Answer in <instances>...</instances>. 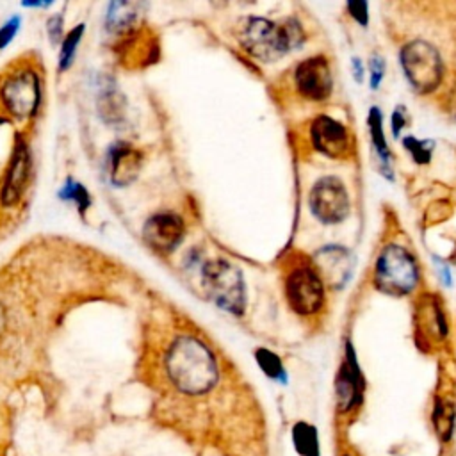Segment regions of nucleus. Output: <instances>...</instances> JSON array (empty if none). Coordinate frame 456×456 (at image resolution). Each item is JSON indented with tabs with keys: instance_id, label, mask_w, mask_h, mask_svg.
<instances>
[{
	"instance_id": "f257e3e1",
	"label": "nucleus",
	"mask_w": 456,
	"mask_h": 456,
	"mask_svg": "<svg viewBox=\"0 0 456 456\" xmlns=\"http://www.w3.org/2000/svg\"><path fill=\"white\" fill-rule=\"evenodd\" d=\"M164 369L173 387L187 395L208 392L219 378L217 360L210 347L189 333L169 342L164 353Z\"/></svg>"
},
{
	"instance_id": "f03ea898",
	"label": "nucleus",
	"mask_w": 456,
	"mask_h": 456,
	"mask_svg": "<svg viewBox=\"0 0 456 456\" xmlns=\"http://www.w3.org/2000/svg\"><path fill=\"white\" fill-rule=\"evenodd\" d=\"M240 45L260 61H276L301 46L305 36L296 20L274 23L265 18H248L239 30Z\"/></svg>"
},
{
	"instance_id": "7ed1b4c3",
	"label": "nucleus",
	"mask_w": 456,
	"mask_h": 456,
	"mask_svg": "<svg viewBox=\"0 0 456 456\" xmlns=\"http://www.w3.org/2000/svg\"><path fill=\"white\" fill-rule=\"evenodd\" d=\"M417 281L419 267L411 253L397 244L383 248L374 271L376 287L390 296H404L415 289Z\"/></svg>"
},
{
	"instance_id": "20e7f679",
	"label": "nucleus",
	"mask_w": 456,
	"mask_h": 456,
	"mask_svg": "<svg viewBox=\"0 0 456 456\" xmlns=\"http://www.w3.org/2000/svg\"><path fill=\"white\" fill-rule=\"evenodd\" d=\"M201 280L207 296L223 310L240 315L246 303L244 281L237 267L230 262L216 258L203 265Z\"/></svg>"
},
{
	"instance_id": "39448f33",
	"label": "nucleus",
	"mask_w": 456,
	"mask_h": 456,
	"mask_svg": "<svg viewBox=\"0 0 456 456\" xmlns=\"http://www.w3.org/2000/svg\"><path fill=\"white\" fill-rule=\"evenodd\" d=\"M401 64L406 78L417 93H431L442 80V59L428 41H411L401 50Z\"/></svg>"
},
{
	"instance_id": "423d86ee",
	"label": "nucleus",
	"mask_w": 456,
	"mask_h": 456,
	"mask_svg": "<svg viewBox=\"0 0 456 456\" xmlns=\"http://www.w3.org/2000/svg\"><path fill=\"white\" fill-rule=\"evenodd\" d=\"M0 102L5 110L18 119L32 116L39 103L37 73L28 68L9 73L0 87Z\"/></svg>"
},
{
	"instance_id": "0eeeda50",
	"label": "nucleus",
	"mask_w": 456,
	"mask_h": 456,
	"mask_svg": "<svg viewBox=\"0 0 456 456\" xmlns=\"http://www.w3.org/2000/svg\"><path fill=\"white\" fill-rule=\"evenodd\" d=\"M285 294L296 314L312 315L319 312L324 303V283L315 269L299 265L287 274Z\"/></svg>"
},
{
	"instance_id": "6e6552de",
	"label": "nucleus",
	"mask_w": 456,
	"mask_h": 456,
	"mask_svg": "<svg viewBox=\"0 0 456 456\" xmlns=\"http://www.w3.org/2000/svg\"><path fill=\"white\" fill-rule=\"evenodd\" d=\"M310 208L314 216L326 224L346 219L349 214V196L344 183L335 176L317 180L310 191Z\"/></svg>"
},
{
	"instance_id": "1a4fd4ad",
	"label": "nucleus",
	"mask_w": 456,
	"mask_h": 456,
	"mask_svg": "<svg viewBox=\"0 0 456 456\" xmlns=\"http://www.w3.org/2000/svg\"><path fill=\"white\" fill-rule=\"evenodd\" d=\"M363 392H365V379L360 370L353 346L351 342H347L346 356L335 379V399H337L338 413L347 415L354 411L363 401Z\"/></svg>"
},
{
	"instance_id": "9d476101",
	"label": "nucleus",
	"mask_w": 456,
	"mask_h": 456,
	"mask_svg": "<svg viewBox=\"0 0 456 456\" xmlns=\"http://www.w3.org/2000/svg\"><path fill=\"white\" fill-rule=\"evenodd\" d=\"M294 82L297 91L314 102H322L331 94L333 77L330 62L322 55L308 57L297 64L294 73Z\"/></svg>"
},
{
	"instance_id": "9b49d317",
	"label": "nucleus",
	"mask_w": 456,
	"mask_h": 456,
	"mask_svg": "<svg viewBox=\"0 0 456 456\" xmlns=\"http://www.w3.org/2000/svg\"><path fill=\"white\" fill-rule=\"evenodd\" d=\"M314 264H315V273L322 280V283L333 287V289H342L349 281L354 267V258L349 253V249L331 244L321 248L314 255Z\"/></svg>"
},
{
	"instance_id": "f8f14e48",
	"label": "nucleus",
	"mask_w": 456,
	"mask_h": 456,
	"mask_svg": "<svg viewBox=\"0 0 456 456\" xmlns=\"http://www.w3.org/2000/svg\"><path fill=\"white\" fill-rule=\"evenodd\" d=\"M310 135L315 150L330 159H342L349 153L351 139L346 126L330 116L315 118Z\"/></svg>"
},
{
	"instance_id": "ddd939ff",
	"label": "nucleus",
	"mask_w": 456,
	"mask_h": 456,
	"mask_svg": "<svg viewBox=\"0 0 456 456\" xmlns=\"http://www.w3.org/2000/svg\"><path fill=\"white\" fill-rule=\"evenodd\" d=\"M183 237V221L176 214H155L144 224L146 242L159 251H171Z\"/></svg>"
},
{
	"instance_id": "4468645a",
	"label": "nucleus",
	"mask_w": 456,
	"mask_h": 456,
	"mask_svg": "<svg viewBox=\"0 0 456 456\" xmlns=\"http://www.w3.org/2000/svg\"><path fill=\"white\" fill-rule=\"evenodd\" d=\"M139 167L141 157L132 146L118 142L109 150V173L116 185H126L135 180Z\"/></svg>"
},
{
	"instance_id": "2eb2a0df",
	"label": "nucleus",
	"mask_w": 456,
	"mask_h": 456,
	"mask_svg": "<svg viewBox=\"0 0 456 456\" xmlns=\"http://www.w3.org/2000/svg\"><path fill=\"white\" fill-rule=\"evenodd\" d=\"M27 176H28V153L23 144H18V148L12 153V160L9 164L5 182L2 187V201L5 205H12L18 201L25 187Z\"/></svg>"
},
{
	"instance_id": "dca6fc26",
	"label": "nucleus",
	"mask_w": 456,
	"mask_h": 456,
	"mask_svg": "<svg viewBox=\"0 0 456 456\" xmlns=\"http://www.w3.org/2000/svg\"><path fill=\"white\" fill-rule=\"evenodd\" d=\"M417 331L419 335L422 333L426 338H435V340H442L445 337L447 324L436 297L426 296L417 306Z\"/></svg>"
},
{
	"instance_id": "f3484780",
	"label": "nucleus",
	"mask_w": 456,
	"mask_h": 456,
	"mask_svg": "<svg viewBox=\"0 0 456 456\" xmlns=\"http://www.w3.org/2000/svg\"><path fill=\"white\" fill-rule=\"evenodd\" d=\"M431 426L442 444H449L456 431V404L447 397H435Z\"/></svg>"
},
{
	"instance_id": "a211bd4d",
	"label": "nucleus",
	"mask_w": 456,
	"mask_h": 456,
	"mask_svg": "<svg viewBox=\"0 0 456 456\" xmlns=\"http://www.w3.org/2000/svg\"><path fill=\"white\" fill-rule=\"evenodd\" d=\"M292 445L299 456H321V444L317 428L310 422L297 420L290 431Z\"/></svg>"
},
{
	"instance_id": "6ab92c4d",
	"label": "nucleus",
	"mask_w": 456,
	"mask_h": 456,
	"mask_svg": "<svg viewBox=\"0 0 456 456\" xmlns=\"http://www.w3.org/2000/svg\"><path fill=\"white\" fill-rule=\"evenodd\" d=\"M137 20V7L126 2H114L109 5V12L105 18V25L112 32L128 30Z\"/></svg>"
},
{
	"instance_id": "aec40b11",
	"label": "nucleus",
	"mask_w": 456,
	"mask_h": 456,
	"mask_svg": "<svg viewBox=\"0 0 456 456\" xmlns=\"http://www.w3.org/2000/svg\"><path fill=\"white\" fill-rule=\"evenodd\" d=\"M255 358H256V363L258 367L273 379H285V370H283V365H281V360L269 349H258L255 353Z\"/></svg>"
},
{
	"instance_id": "412c9836",
	"label": "nucleus",
	"mask_w": 456,
	"mask_h": 456,
	"mask_svg": "<svg viewBox=\"0 0 456 456\" xmlns=\"http://www.w3.org/2000/svg\"><path fill=\"white\" fill-rule=\"evenodd\" d=\"M383 121H381V114L378 107H372L369 112V128H370V137L372 142L376 146V150L379 151L383 160H388V148L385 142V135H383Z\"/></svg>"
},
{
	"instance_id": "4be33fe9",
	"label": "nucleus",
	"mask_w": 456,
	"mask_h": 456,
	"mask_svg": "<svg viewBox=\"0 0 456 456\" xmlns=\"http://www.w3.org/2000/svg\"><path fill=\"white\" fill-rule=\"evenodd\" d=\"M82 32H84V27L78 25V27H75V28L64 37V41H62V50H61V57H59L62 69L69 66V62H71V59H73V53H75V48H77V45H78V41H80Z\"/></svg>"
},
{
	"instance_id": "5701e85b",
	"label": "nucleus",
	"mask_w": 456,
	"mask_h": 456,
	"mask_svg": "<svg viewBox=\"0 0 456 456\" xmlns=\"http://www.w3.org/2000/svg\"><path fill=\"white\" fill-rule=\"evenodd\" d=\"M61 196L64 200H73L80 210H84L91 203L89 201V194L86 192V189L80 183H73L71 180L66 182V185L61 191Z\"/></svg>"
},
{
	"instance_id": "b1692460",
	"label": "nucleus",
	"mask_w": 456,
	"mask_h": 456,
	"mask_svg": "<svg viewBox=\"0 0 456 456\" xmlns=\"http://www.w3.org/2000/svg\"><path fill=\"white\" fill-rule=\"evenodd\" d=\"M404 146L410 150L411 157L417 160V162H428L429 160V148L426 144V141H417L413 137H406L404 139Z\"/></svg>"
},
{
	"instance_id": "393cba45",
	"label": "nucleus",
	"mask_w": 456,
	"mask_h": 456,
	"mask_svg": "<svg viewBox=\"0 0 456 456\" xmlns=\"http://www.w3.org/2000/svg\"><path fill=\"white\" fill-rule=\"evenodd\" d=\"M383 77H385V62L379 57H374L370 61V86H372V89H376L379 86Z\"/></svg>"
},
{
	"instance_id": "a878e982",
	"label": "nucleus",
	"mask_w": 456,
	"mask_h": 456,
	"mask_svg": "<svg viewBox=\"0 0 456 456\" xmlns=\"http://www.w3.org/2000/svg\"><path fill=\"white\" fill-rule=\"evenodd\" d=\"M18 25H20V18H12V20H9V21L2 27V30H0V46L7 45V43L11 41V37L14 36V32H16V28H18Z\"/></svg>"
},
{
	"instance_id": "bb28decb",
	"label": "nucleus",
	"mask_w": 456,
	"mask_h": 456,
	"mask_svg": "<svg viewBox=\"0 0 456 456\" xmlns=\"http://www.w3.org/2000/svg\"><path fill=\"white\" fill-rule=\"evenodd\" d=\"M347 9L356 21H360L362 25L367 23V4L365 2H353L347 5Z\"/></svg>"
},
{
	"instance_id": "cd10ccee",
	"label": "nucleus",
	"mask_w": 456,
	"mask_h": 456,
	"mask_svg": "<svg viewBox=\"0 0 456 456\" xmlns=\"http://www.w3.org/2000/svg\"><path fill=\"white\" fill-rule=\"evenodd\" d=\"M404 125H406V110H404V107H397L392 114V130H394L395 137L399 135V132L403 130Z\"/></svg>"
},
{
	"instance_id": "c85d7f7f",
	"label": "nucleus",
	"mask_w": 456,
	"mask_h": 456,
	"mask_svg": "<svg viewBox=\"0 0 456 456\" xmlns=\"http://www.w3.org/2000/svg\"><path fill=\"white\" fill-rule=\"evenodd\" d=\"M61 23H62L61 16H55V18H52V20L48 21V32H50V36H52L53 41H57V37H59V34H61Z\"/></svg>"
},
{
	"instance_id": "c756f323",
	"label": "nucleus",
	"mask_w": 456,
	"mask_h": 456,
	"mask_svg": "<svg viewBox=\"0 0 456 456\" xmlns=\"http://www.w3.org/2000/svg\"><path fill=\"white\" fill-rule=\"evenodd\" d=\"M353 64H354V69H356V71H354V77H356V80L360 82V80H362V64H360L358 59H354Z\"/></svg>"
},
{
	"instance_id": "7c9ffc66",
	"label": "nucleus",
	"mask_w": 456,
	"mask_h": 456,
	"mask_svg": "<svg viewBox=\"0 0 456 456\" xmlns=\"http://www.w3.org/2000/svg\"><path fill=\"white\" fill-rule=\"evenodd\" d=\"M4 326H5V310H4V306L0 305V333L4 331Z\"/></svg>"
},
{
	"instance_id": "2f4dec72",
	"label": "nucleus",
	"mask_w": 456,
	"mask_h": 456,
	"mask_svg": "<svg viewBox=\"0 0 456 456\" xmlns=\"http://www.w3.org/2000/svg\"><path fill=\"white\" fill-rule=\"evenodd\" d=\"M452 107H454V112H456V89H454V98H452Z\"/></svg>"
},
{
	"instance_id": "473e14b6",
	"label": "nucleus",
	"mask_w": 456,
	"mask_h": 456,
	"mask_svg": "<svg viewBox=\"0 0 456 456\" xmlns=\"http://www.w3.org/2000/svg\"><path fill=\"white\" fill-rule=\"evenodd\" d=\"M344 456H351V454H344Z\"/></svg>"
}]
</instances>
